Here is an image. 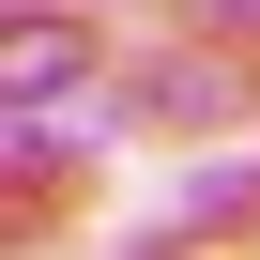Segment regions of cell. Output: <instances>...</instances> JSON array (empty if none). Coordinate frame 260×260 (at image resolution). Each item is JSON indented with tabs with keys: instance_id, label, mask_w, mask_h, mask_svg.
I'll list each match as a JSON object with an SVG mask.
<instances>
[{
	"instance_id": "obj_1",
	"label": "cell",
	"mask_w": 260,
	"mask_h": 260,
	"mask_svg": "<svg viewBox=\"0 0 260 260\" xmlns=\"http://www.w3.org/2000/svg\"><path fill=\"white\" fill-rule=\"evenodd\" d=\"M214 16H230V31H260V0H214Z\"/></svg>"
}]
</instances>
